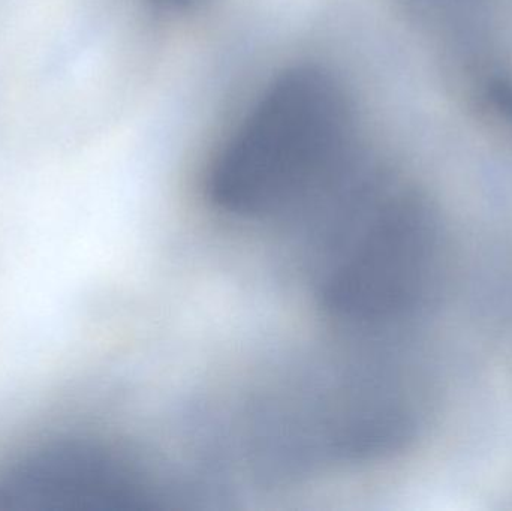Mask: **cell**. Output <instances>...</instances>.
<instances>
[{
    "mask_svg": "<svg viewBox=\"0 0 512 511\" xmlns=\"http://www.w3.org/2000/svg\"><path fill=\"white\" fill-rule=\"evenodd\" d=\"M363 155L357 107L339 78L321 66L285 69L204 171L207 231L228 237L264 227L327 188Z\"/></svg>",
    "mask_w": 512,
    "mask_h": 511,
    "instance_id": "cell-1",
    "label": "cell"
},
{
    "mask_svg": "<svg viewBox=\"0 0 512 511\" xmlns=\"http://www.w3.org/2000/svg\"><path fill=\"white\" fill-rule=\"evenodd\" d=\"M171 509L152 465L93 440H60L27 453L0 476L2 511Z\"/></svg>",
    "mask_w": 512,
    "mask_h": 511,
    "instance_id": "cell-2",
    "label": "cell"
},
{
    "mask_svg": "<svg viewBox=\"0 0 512 511\" xmlns=\"http://www.w3.org/2000/svg\"><path fill=\"white\" fill-rule=\"evenodd\" d=\"M209 0H146L147 5L158 12V14L168 15V17H183V15L194 14L207 5Z\"/></svg>",
    "mask_w": 512,
    "mask_h": 511,
    "instance_id": "cell-3",
    "label": "cell"
}]
</instances>
